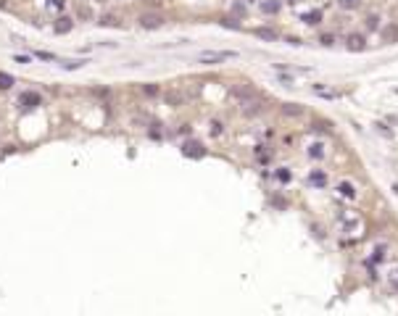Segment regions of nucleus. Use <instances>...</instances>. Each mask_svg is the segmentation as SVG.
<instances>
[{"mask_svg":"<svg viewBox=\"0 0 398 316\" xmlns=\"http://www.w3.org/2000/svg\"><path fill=\"white\" fill-rule=\"evenodd\" d=\"M237 50H203L198 53V63L200 66H219L224 61H235Z\"/></svg>","mask_w":398,"mask_h":316,"instance_id":"f257e3e1","label":"nucleus"},{"mask_svg":"<svg viewBox=\"0 0 398 316\" xmlns=\"http://www.w3.org/2000/svg\"><path fill=\"white\" fill-rule=\"evenodd\" d=\"M137 24H140L143 29H161L166 24V16L161 11H145V13L137 16Z\"/></svg>","mask_w":398,"mask_h":316,"instance_id":"f03ea898","label":"nucleus"},{"mask_svg":"<svg viewBox=\"0 0 398 316\" xmlns=\"http://www.w3.org/2000/svg\"><path fill=\"white\" fill-rule=\"evenodd\" d=\"M229 95H232L237 103H245V100L258 98V90H256L253 85H245V82H240V85H235L232 90H229Z\"/></svg>","mask_w":398,"mask_h":316,"instance_id":"7ed1b4c3","label":"nucleus"},{"mask_svg":"<svg viewBox=\"0 0 398 316\" xmlns=\"http://www.w3.org/2000/svg\"><path fill=\"white\" fill-rule=\"evenodd\" d=\"M18 106H24V108H37V106H42V95H40V92L26 90V92H21V95H18Z\"/></svg>","mask_w":398,"mask_h":316,"instance_id":"20e7f679","label":"nucleus"},{"mask_svg":"<svg viewBox=\"0 0 398 316\" xmlns=\"http://www.w3.org/2000/svg\"><path fill=\"white\" fill-rule=\"evenodd\" d=\"M240 111H243L245 116H258L264 111V103L261 98H253V100H245V103H240Z\"/></svg>","mask_w":398,"mask_h":316,"instance_id":"39448f33","label":"nucleus"},{"mask_svg":"<svg viewBox=\"0 0 398 316\" xmlns=\"http://www.w3.org/2000/svg\"><path fill=\"white\" fill-rule=\"evenodd\" d=\"M380 40H383L385 45L398 42V24H385L383 29H380Z\"/></svg>","mask_w":398,"mask_h":316,"instance_id":"423d86ee","label":"nucleus"},{"mask_svg":"<svg viewBox=\"0 0 398 316\" xmlns=\"http://www.w3.org/2000/svg\"><path fill=\"white\" fill-rule=\"evenodd\" d=\"M182 153H185V156H193V158H203V156H206V151H203V145H200L198 140H190V143H185Z\"/></svg>","mask_w":398,"mask_h":316,"instance_id":"0eeeda50","label":"nucleus"},{"mask_svg":"<svg viewBox=\"0 0 398 316\" xmlns=\"http://www.w3.org/2000/svg\"><path fill=\"white\" fill-rule=\"evenodd\" d=\"M164 100H166V106L180 108V106L185 103V92H182V90H169V92L164 95Z\"/></svg>","mask_w":398,"mask_h":316,"instance_id":"6e6552de","label":"nucleus"},{"mask_svg":"<svg viewBox=\"0 0 398 316\" xmlns=\"http://www.w3.org/2000/svg\"><path fill=\"white\" fill-rule=\"evenodd\" d=\"M280 114L288 116V119L303 116V106H301V103H282V106H280Z\"/></svg>","mask_w":398,"mask_h":316,"instance_id":"1a4fd4ad","label":"nucleus"},{"mask_svg":"<svg viewBox=\"0 0 398 316\" xmlns=\"http://www.w3.org/2000/svg\"><path fill=\"white\" fill-rule=\"evenodd\" d=\"M71 26H74V18L71 16H58V18H55V32H58V34L71 32Z\"/></svg>","mask_w":398,"mask_h":316,"instance_id":"9d476101","label":"nucleus"},{"mask_svg":"<svg viewBox=\"0 0 398 316\" xmlns=\"http://www.w3.org/2000/svg\"><path fill=\"white\" fill-rule=\"evenodd\" d=\"M346 48L354 50V53H356V50H364V37H362V34H348V37H346Z\"/></svg>","mask_w":398,"mask_h":316,"instance_id":"9b49d317","label":"nucleus"},{"mask_svg":"<svg viewBox=\"0 0 398 316\" xmlns=\"http://www.w3.org/2000/svg\"><path fill=\"white\" fill-rule=\"evenodd\" d=\"M258 8H261L266 16H274V13H280V0H261Z\"/></svg>","mask_w":398,"mask_h":316,"instance_id":"f8f14e48","label":"nucleus"},{"mask_svg":"<svg viewBox=\"0 0 398 316\" xmlns=\"http://www.w3.org/2000/svg\"><path fill=\"white\" fill-rule=\"evenodd\" d=\"M253 34H256V37H261V40H266V42H274V40H277V32H274V29H269V26H256Z\"/></svg>","mask_w":398,"mask_h":316,"instance_id":"ddd939ff","label":"nucleus"},{"mask_svg":"<svg viewBox=\"0 0 398 316\" xmlns=\"http://www.w3.org/2000/svg\"><path fill=\"white\" fill-rule=\"evenodd\" d=\"M98 24H100V26H122V18H119L116 13H103Z\"/></svg>","mask_w":398,"mask_h":316,"instance_id":"4468645a","label":"nucleus"},{"mask_svg":"<svg viewBox=\"0 0 398 316\" xmlns=\"http://www.w3.org/2000/svg\"><path fill=\"white\" fill-rule=\"evenodd\" d=\"M338 192L343 195V198H356V190H354V184H351V182H340L338 184Z\"/></svg>","mask_w":398,"mask_h":316,"instance_id":"2eb2a0df","label":"nucleus"},{"mask_svg":"<svg viewBox=\"0 0 398 316\" xmlns=\"http://www.w3.org/2000/svg\"><path fill=\"white\" fill-rule=\"evenodd\" d=\"M85 63H87V61H79V58H77V61H61L58 66H61L63 71H77V69L85 66Z\"/></svg>","mask_w":398,"mask_h":316,"instance_id":"dca6fc26","label":"nucleus"},{"mask_svg":"<svg viewBox=\"0 0 398 316\" xmlns=\"http://www.w3.org/2000/svg\"><path fill=\"white\" fill-rule=\"evenodd\" d=\"M16 85V79L11 77V74H5V71H0V90H11Z\"/></svg>","mask_w":398,"mask_h":316,"instance_id":"f3484780","label":"nucleus"},{"mask_svg":"<svg viewBox=\"0 0 398 316\" xmlns=\"http://www.w3.org/2000/svg\"><path fill=\"white\" fill-rule=\"evenodd\" d=\"M301 18H303V24H309V26H314V24H319V18H322V13H319V11H309V13H303Z\"/></svg>","mask_w":398,"mask_h":316,"instance_id":"a211bd4d","label":"nucleus"},{"mask_svg":"<svg viewBox=\"0 0 398 316\" xmlns=\"http://www.w3.org/2000/svg\"><path fill=\"white\" fill-rule=\"evenodd\" d=\"M45 8H48V11H63V8H66V0H45Z\"/></svg>","mask_w":398,"mask_h":316,"instance_id":"6ab92c4d","label":"nucleus"},{"mask_svg":"<svg viewBox=\"0 0 398 316\" xmlns=\"http://www.w3.org/2000/svg\"><path fill=\"white\" fill-rule=\"evenodd\" d=\"M311 90H314V95H322V98H338V92H332V90L322 87V85H314Z\"/></svg>","mask_w":398,"mask_h":316,"instance_id":"aec40b11","label":"nucleus"},{"mask_svg":"<svg viewBox=\"0 0 398 316\" xmlns=\"http://www.w3.org/2000/svg\"><path fill=\"white\" fill-rule=\"evenodd\" d=\"M208 132L214 135V137H219L221 132H224V124H221L219 119H214V122H208Z\"/></svg>","mask_w":398,"mask_h":316,"instance_id":"412c9836","label":"nucleus"},{"mask_svg":"<svg viewBox=\"0 0 398 316\" xmlns=\"http://www.w3.org/2000/svg\"><path fill=\"white\" fill-rule=\"evenodd\" d=\"M309 179H311V184H319V187H325V184H327V176L322 174V171H311Z\"/></svg>","mask_w":398,"mask_h":316,"instance_id":"4be33fe9","label":"nucleus"},{"mask_svg":"<svg viewBox=\"0 0 398 316\" xmlns=\"http://www.w3.org/2000/svg\"><path fill=\"white\" fill-rule=\"evenodd\" d=\"M140 90H143V95H148V98H156V95L161 92V90H159V85H153V82H151V85H143Z\"/></svg>","mask_w":398,"mask_h":316,"instance_id":"5701e85b","label":"nucleus"},{"mask_svg":"<svg viewBox=\"0 0 398 316\" xmlns=\"http://www.w3.org/2000/svg\"><path fill=\"white\" fill-rule=\"evenodd\" d=\"M359 3H362V0H338V5L343 8V11H354V8H359Z\"/></svg>","mask_w":398,"mask_h":316,"instance_id":"b1692460","label":"nucleus"},{"mask_svg":"<svg viewBox=\"0 0 398 316\" xmlns=\"http://www.w3.org/2000/svg\"><path fill=\"white\" fill-rule=\"evenodd\" d=\"M309 156H311V158H322V156H325V151H322V145L317 143V145H311V151H309Z\"/></svg>","mask_w":398,"mask_h":316,"instance_id":"393cba45","label":"nucleus"},{"mask_svg":"<svg viewBox=\"0 0 398 316\" xmlns=\"http://www.w3.org/2000/svg\"><path fill=\"white\" fill-rule=\"evenodd\" d=\"M34 58H42V61H55V55H53V53H42V50H37V53H34Z\"/></svg>","mask_w":398,"mask_h":316,"instance_id":"a878e982","label":"nucleus"},{"mask_svg":"<svg viewBox=\"0 0 398 316\" xmlns=\"http://www.w3.org/2000/svg\"><path fill=\"white\" fill-rule=\"evenodd\" d=\"M13 61L24 66V63H32V55H13Z\"/></svg>","mask_w":398,"mask_h":316,"instance_id":"bb28decb","label":"nucleus"},{"mask_svg":"<svg viewBox=\"0 0 398 316\" xmlns=\"http://www.w3.org/2000/svg\"><path fill=\"white\" fill-rule=\"evenodd\" d=\"M377 21H380V18H377V16H369V18H367V26H369V29H377V26H380Z\"/></svg>","mask_w":398,"mask_h":316,"instance_id":"cd10ccee","label":"nucleus"},{"mask_svg":"<svg viewBox=\"0 0 398 316\" xmlns=\"http://www.w3.org/2000/svg\"><path fill=\"white\" fill-rule=\"evenodd\" d=\"M79 18H92V11H90V8H85V5H82V8H79Z\"/></svg>","mask_w":398,"mask_h":316,"instance_id":"c85d7f7f","label":"nucleus"},{"mask_svg":"<svg viewBox=\"0 0 398 316\" xmlns=\"http://www.w3.org/2000/svg\"><path fill=\"white\" fill-rule=\"evenodd\" d=\"M221 24H224V26H232V29H237V26H240L235 18H221Z\"/></svg>","mask_w":398,"mask_h":316,"instance_id":"c756f323","label":"nucleus"},{"mask_svg":"<svg viewBox=\"0 0 398 316\" xmlns=\"http://www.w3.org/2000/svg\"><path fill=\"white\" fill-rule=\"evenodd\" d=\"M277 176H280V179H282V182H288V179H290V171H285V169H282V171H280V174H277Z\"/></svg>","mask_w":398,"mask_h":316,"instance_id":"7c9ffc66","label":"nucleus"},{"mask_svg":"<svg viewBox=\"0 0 398 316\" xmlns=\"http://www.w3.org/2000/svg\"><path fill=\"white\" fill-rule=\"evenodd\" d=\"M391 285H393V290H398V272L391 277Z\"/></svg>","mask_w":398,"mask_h":316,"instance_id":"2f4dec72","label":"nucleus"},{"mask_svg":"<svg viewBox=\"0 0 398 316\" xmlns=\"http://www.w3.org/2000/svg\"><path fill=\"white\" fill-rule=\"evenodd\" d=\"M288 3H298V0H288Z\"/></svg>","mask_w":398,"mask_h":316,"instance_id":"473e14b6","label":"nucleus"}]
</instances>
